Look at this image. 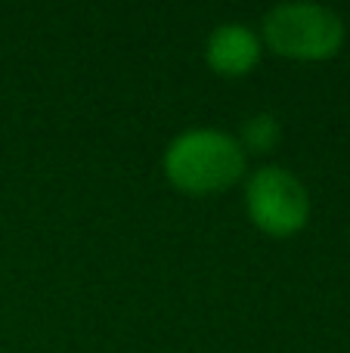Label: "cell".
I'll list each match as a JSON object with an SVG mask.
<instances>
[{"instance_id":"2","label":"cell","mask_w":350,"mask_h":353,"mask_svg":"<svg viewBox=\"0 0 350 353\" xmlns=\"http://www.w3.org/2000/svg\"><path fill=\"white\" fill-rule=\"evenodd\" d=\"M264 37L282 56L322 59L338 50L344 25L329 6L289 0V3H276L264 16Z\"/></svg>"},{"instance_id":"4","label":"cell","mask_w":350,"mask_h":353,"mask_svg":"<svg viewBox=\"0 0 350 353\" xmlns=\"http://www.w3.org/2000/svg\"><path fill=\"white\" fill-rule=\"evenodd\" d=\"M208 62L223 74H242L258 62L260 41L248 25L242 22H223L211 31L208 37Z\"/></svg>"},{"instance_id":"3","label":"cell","mask_w":350,"mask_h":353,"mask_svg":"<svg viewBox=\"0 0 350 353\" xmlns=\"http://www.w3.org/2000/svg\"><path fill=\"white\" fill-rule=\"evenodd\" d=\"M245 199L251 220L273 236H289V232L301 230L310 214V199L304 183L291 171L276 165L251 174Z\"/></svg>"},{"instance_id":"5","label":"cell","mask_w":350,"mask_h":353,"mask_svg":"<svg viewBox=\"0 0 350 353\" xmlns=\"http://www.w3.org/2000/svg\"><path fill=\"white\" fill-rule=\"evenodd\" d=\"M276 137H279V121L273 115H254L242 124V149L248 146L264 152V149H270L276 143Z\"/></svg>"},{"instance_id":"1","label":"cell","mask_w":350,"mask_h":353,"mask_svg":"<svg viewBox=\"0 0 350 353\" xmlns=\"http://www.w3.org/2000/svg\"><path fill=\"white\" fill-rule=\"evenodd\" d=\"M245 168V149L236 137L214 128H192L171 140L165 152V171L180 189L214 192L239 180Z\"/></svg>"}]
</instances>
